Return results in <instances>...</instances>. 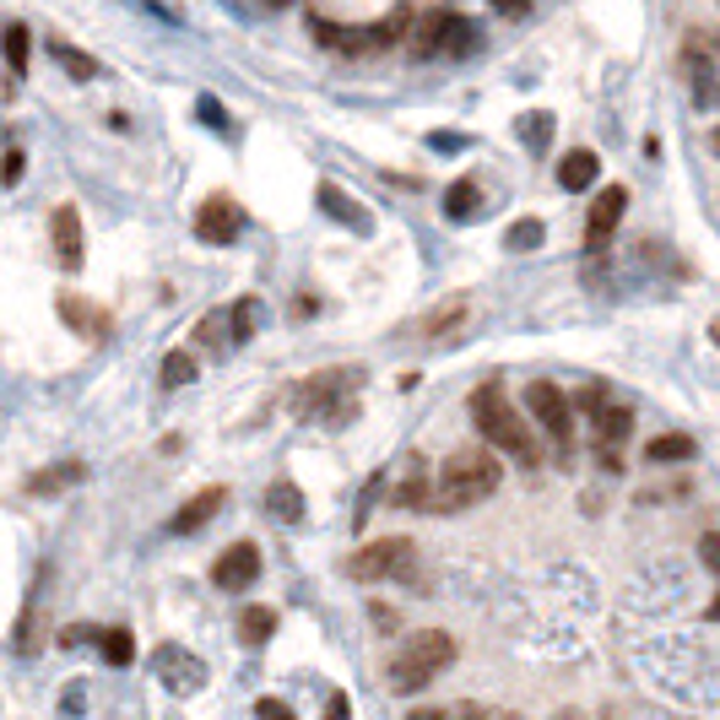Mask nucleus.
<instances>
[{
    "label": "nucleus",
    "instance_id": "obj_1",
    "mask_svg": "<svg viewBox=\"0 0 720 720\" xmlns=\"http://www.w3.org/2000/svg\"><path fill=\"white\" fill-rule=\"evenodd\" d=\"M471 423H477V434H482L499 456L521 460V466H536V460H542V439L531 434V423L510 406V395H504L499 380H488V385L471 391Z\"/></svg>",
    "mask_w": 720,
    "mask_h": 720
},
{
    "label": "nucleus",
    "instance_id": "obj_2",
    "mask_svg": "<svg viewBox=\"0 0 720 720\" xmlns=\"http://www.w3.org/2000/svg\"><path fill=\"white\" fill-rule=\"evenodd\" d=\"M504 482V460L493 450H456L434 477V510H471Z\"/></svg>",
    "mask_w": 720,
    "mask_h": 720
},
{
    "label": "nucleus",
    "instance_id": "obj_3",
    "mask_svg": "<svg viewBox=\"0 0 720 720\" xmlns=\"http://www.w3.org/2000/svg\"><path fill=\"white\" fill-rule=\"evenodd\" d=\"M450 661H456V640H450L445 629H423V634H412V640L391 655V672H385V677H391L395 694H412V688L434 683Z\"/></svg>",
    "mask_w": 720,
    "mask_h": 720
},
{
    "label": "nucleus",
    "instance_id": "obj_4",
    "mask_svg": "<svg viewBox=\"0 0 720 720\" xmlns=\"http://www.w3.org/2000/svg\"><path fill=\"white\" fill-rule=\"evenodd\" d=\"M347 575L363 580V586H380V580H412L417 575V542L412 536H380V542H363L347 553Z\"/></svg>",
    "mask_w": 720,
    "mask_h": 720
},
{
    "label": "nucleus",
    "instance_id": "obj_5",
    "mask_svg": "<svg viewBox=\"0 0 720 720\" xmlns=\"http://www.w3.org/2000/svg\"><path fill=\"white\" fill-rule=\"evenodd\" d=\"M352 391H358V369H326V374H315V380H304V385H293V406L304 412V417H336V423H347L358 406H352Z\"/></svg>",
    "mask_w": 720,
    "mask_h": 720
},
{
    "label": "nucleus",
    "instance_id": "obj_6",
    "mask_svg": "<svg viewBox=\"0 0 720 720\" xmlns=\"http://www.w3.org/2000/svg\"><path fill=\"white\" fill-rule=\"evenodd\" d=\"M525 412L536 417V428L553 439L558 456L575 450V412H569V395L558 391L553 380H531V385H525Z\"/></svg>",
    "mask_w": 720,
    "mask_h": 720
},
{
    "label": "nucleus",
    "instance_id": "obj_7",
    "mask_svg": "<svg viewBox=\"0 0 720 720\" xmlns=\"http://www.w3.org/2000/svg\"><path fill=\"white\" fill-rule=\"evenodd\" d=\"M152 672H157V677H163V688H168V694H179V699H190L200 683H206L200 655H190L185 645H157V655H152Z\"/></svg>",
    "mask_w": 720,
    "mask_h": 720
},
{
    "label": "nucleus",
    "instance_id": "obj_8",
    "mask_svg": "<svg viewBox=\"0 0 720 720\" xmlns=\"http://www.w3.org/2000/svg\"><path fill=\"white\" fill-rule=\"evenodd\" d=\"M629 434H634V412H629V406H601V412L590 417V439H596V450H601V460H607L612 471L623 466Z\"/></svg>",
    "mask_w": 720,
    "mask_h": 720
},
{
    "label": "nucleus",
    "instance_id": "obj_9",
    "mask_svg": "<svg viewBox=\"0 0 720 720\" xmlns=\"http://www.w3.org/2000/svg\"><path fill=\"white\" fill-rule=\"evenodd\" d=\"M239 228H244V211H239V200L233 196H206L200 200V211H196L200 244H233Z\"/></svg>",
    "mask_w": 720,
    "mask_h": 720
},
{
    "label": "nucleus",
    "instance_id": "obj_10",
    "mask_svg": "<svg viewBox=\"0 0 720 720\" xmlns=\"http://www.w3.org/2000/svg\"><path fill=\"white\" fill-rule=\"evenodd\" d=\"M255 580H261V547L255 542H233L211 564V586L217 590H244V586H255Z\"/></svg>",
    "mask_w": 720,
    "mask_h": 720
},
{
    "label": "nucleus",
    "instance_id": "obj_11",
    "mask_svg": "<svg viewBox=\"0 0 720 720\" xmlns=\"http://www.w3.org/2000/svg\"><path fill=\"white\" fill-rule=\"evenodd\" d=\"M623 206H629V190H623V185H601V190L590 196V217H586V244L590 250H607L612 228L623 222Z\"/></svg>",
    "mask_w": 720,
    "mask_h": 720
},
{
    "label": "nucleus",
    "instance_id": "obj_12",
    "mask_svg": "<svg viewBox=\"0 0 720 720\" xmlns=\"http://www.w3.org/2000/svg\"><path fill=\"white\" fill-rule=\"evenodd\" d=\"M50 244H55V261L76 271V265L87 261V250H81V217H76V206H55V217H50Z\"/></svg>",
    "mask_w": 720,
    "mask_h": 720
},
{
    "label": "nucleus",
    "instance_id": "obj_13",
    "mask_svg": "<svg viewBox=\"0 0 720 720\" xmlns=\"http://www.w3.org/2000/svg\"><path fill=\"white\" fill-rule=\"evenodd\" d=\"M61 320H66L76 336H87V341H103V336H109V309L87 304L81 293H61Z\"/></svg>",
    "mask_w": 720,
    "mask_h": 720
},
{
    "label": "nucleus",
    "instance_id": "obj_14",
    "mask_svg": "<svg viewBox=\"0 0 720 720\" xmlns=\"http://www.w3.org/2000/svg\"><path fill=\"white\" fill-rule=\"evenodd\" d=\"M450 28H456V11H428V17H417V22H412V55H417V61L439 55V50L450 44Z\"/></svg>",
    "mask_w": 720,
    "mask_h": 720
},
{
    "label": "nucleus",
    "instance_id": "obj_15",
    "mask_svg": "<svg viewBox=\"0 0 720 720\" xmlns=\"http://www.w3.org/2000/svg\"><path fill=\"white\" fill-rule=\"evenodd\" d=\"M395 504L401 510H434V477H428V460L412 456L406 460V477L395 488Z\"/></svg>",
    "mask_w": 720,
    "mask_h": 720
},
{
    "label": "nucleus",
    "instance_id": "obj_16",
    "mask_svg": "<svg viewBox=\"0 0 720 720\" xmlns=\"http://www.w3.org/2000/svg\"><path fill=\"white\" fill-rule=\"evenodd\" d=\"M222 504H228V488H200L196 499H190V504H185V510L168 521V531H174V536H190V531H200V525L211 521Z\"/></svg>",
    "mask_w": 720,
    "mask_h": 720
},
{
    "label": "nucleus",
    "instance_id": "obj_17",
    "mask_svg": "<svg viewBox=\"0 0 720 720\" xmlns=\"http://www.w3.org/2000/svg\"><path fill=\"white\" fill-rule=\"evenodd\" d=\"M596 174H601V157H596V152H586V146L564 152V163H558V185H564V190H575V196L596 185Z\"/></svg>",
    "mask_w": 720,
    "mask_h": 720
},
{
    "label": "nucleus",
    "instance_id": "obj_18",
    "mask_svg": "<svg viewBox=\"0 0 720 720\" xmlns=\"http://www.w3.org/2000/svg\"><path fill=\"white\" fill-rule=\"evenodd\" d=\"M315 28V39L320 44H330V50H347V55H363V50H374V33L369 28H341V22H309Z\"/></svg>",
    "mask_w": 720,
    "mask_h": 720
},
{
    "label": "nucleus",
    "instance_id": "obj_19",
    "mask_svg": "<svg viewBox=\"0 0 720 720\" xmlns=\"http://www.w3.org/2000/svg\"><path fill=\"white\" fill-rule=\"evenodd\" d=\"M87 477V466L81 460H61V466H50V471H39V477H28V493L33 499H50V493H66Z\"/></svg>",
    "mask_w": 720,
    "mask_h": 720
},
{
    "label": "nucleus",
    "instance_id": "obj_20",
    "mask_svg": "<svg viewBox=\"0 0 720 720\" xmlns=\"http://www.w3.org/2000/svg\"><path fill=\"white\" fill-rule=\"evenodd\" d=\"M320 211H326V217H341V222H347V228H358V233H369V228H374V222H369V211H363V206H352V196H347L341 185H320Z\"/></svg>",
    "mask_w": 720,
    "mask_h": 720
},
{
    "label": "nucleus",
    "instance_id": "obj_21",
    "mask_svg": "<svg viewBox=\"0 0 720 720\" xmlns=\"http://www.w3.org/2000/svg\"><path fill=\"white\" fill-rule=\"evenodd\" d=\"M0 55H6L11 76H28V61H33V39H28V28H22V22H6V28H0Z\"/></svg>",
    "mask_w": 720,
    "mask_h": 720
},
{
    "label": "nucleus",
    "instance_id": "obj_22",
    "mask_svg": "<svg viewBox=\"0 0 720 720\" xmlns=\"http://www.w3.org/2000/svg\"><path fill=\"white\" fill-rule=\"evenodd\" d=\"M477 211H482V190H477L471 179H456L450 196H445V217H450V222H471Z\"/></svg>",
    "mask_w": 720,
    "mask_h": 720
},
{
    "label": "nucleus",
    "instance_id": "obj_23",
    "mask_svg": "<svg viewBox=\"0 0 720 720\" xmlns=\"http://www.w3.org/2000/svg\"><path fill=\"white\" fill-rule=\"evenodd\" d=\"M271 634H276V612L271 607H244L239 612V640L244 645H265Z\"/></svg>",
    "mask_w": 720,
    "mask_h": 720
},
{
    "label": "nucleus",
    "instance_id": "obj_24",
    "mask_svg": "<svg viewBox=\"0 0 720 720\" xmlns=\"http://www.w3.org/2000/svg\"><path fill=\"white\" fill-rule=\"evenodd\" d=\"M265 510H271L276 521H304V493H298L293 482H271V493H265Z\"/></svg>",
    "mask_w": 720,
    "mask_h": 720
},
{
    "label": "nucleus",
    "instance_id": "obj_25",
    "mask_svg": "<svg viewBox=\"0 0 720 720\" xmlns=\"http://www.w3.org/2000/svg\"><path fill=\"white\" fill-rule=\"evenodd\" d=\"M412 22H417V17H412V6H395L385 22H374V28H369V33H374V50H391V44H401V39L412 33Z\"/></svg>",
    "mask_w": 720,
    "mask_h": 720
},
{
    "label": "nucleus",
    "instance_id": "obj_26",
    "mask_svg": "<svg viewBox=\"0 0 720 720\" xmlns=\"http://www.w3.org/2000/svg\"><path fill=\"white\" fill-rule=\"evenodd\" d=\"M50 55H55V61L66 66V76H76V81H92V76H98V61H92L87 50L66 44V39H55V44H50Z\"/></svg>",
    "mask_w": 720,
    "mask_h": 720
},
{
    "label": "nucleus",
    "instance_id": "obj_27",
    "mask_svg": "<svg viewBox=\"0 0 720 720\" xmlns=\"http://www.w3.org/2000/svg\"><path fill=\"white\" fill-rule=\"evenodd\" d=\"M645 460H655V466L694 460V439H688V434H661V439H651V445H645Z\"/></svg>",
    "mask_w": 720,
    "mask_h": 720
},
{
    "label": "nucleus",
    "instance_id": "obj_28",
    "mask_svg": "<svg viewBox=\"0 0 720 720\" xmlns=\"http://www.w3.org/2000/svg\"><path fill=\"white\" fill-rule=\"evenodd\" d=\"M456 326H466V298H450L445 309H434V315L423 320V336H428V341H439V336H450Z\"/></svg>",
    "mask_w": 720,
    "mask_h": 720
},
{
    "label": "nucleus",
    "instance_id": "obj_29",
    "mask_svg": "<svg viewBox=\"0 0 720 720\" xmlns=\"http://www.w3.org/2000/svg\"><path fill=\"white\" fill-rule=\"evenodd\" d=\"M98 645H103V661H114V666H131V661H135L131 629H103V634H98Z\"/></svg>",
    "mask_w": 720,
    "mask_h": 720
},
{
    "label": "nucleus",
    "instance_id": "obj_30",
    "mask_svg": "<svg viewBox=\"0 0 720 720\" xmlns=\"http://www.w3.org/2000/svg\"><path fill=\"white\" fill-rule=\"evenodd\" d=\"M521 141L531 152H547V141H553V114H542V109L521 114Z\"/></svg>",
    "mask_w": 720,
    "mask_h": 720
},
{
    "label": "nucleus",
    "instance_id": "obj_31",
    "mask_svg": "<svg viewBox=\"0 0 720 720\" xmlns=\"http://www.w3.org/2000/svg\"><path fill=\"white\" fill-rule=\"evenodd\" d=\"M261 315H265V304L261 298H239V304H233V309H228V320H233V336H239V341H250V336H255V326H261Z\"/></svg>",
    "mask_w": 720,
    "mask_h": 720
},
{
    "label": "nucleus",
    "instance_id": "obj_32",
    "mask_svg": "<svg viewBox=\"0 0 720 720\" xmlns=\"http://www.w3.org/2000/svg\"><path fill=\"white\" fill-rule=\"evenodd\" d=\"M190 380H196V358H190V352H168V358H163V385L179 391V385H190Z\"/></svg>",
    "mask_w": 720,
    "mask_h": 720
},
{
    "label": "nucleus",
    "instance_id": "obj_33",
    "mask_svg": "<svg viewBox=\"0 0 720 720\" xmlns=\"http://www.w3.org/2000/svg\"><path fill=\"white\" fill-rule=\"evenodd\" d=\"M542 233H547V228H542V222H536V217H521V222H510V233H504V244H510V250H536V244H542Z\"/></svg>",
    "mask_w": 720,
    "mask_h": 720
},
{
    "label": "nucleus",
    "instance_id": "obj_34",
    "mask_svg": "<svg viewBox=\"0 0 720 720\" xmlns=\"http://www.w3.org/2000/svg\"><path fill=\"white\" fill-rule=\"evenodd\" d=\"M22 157H28L22 146H6V157H0V185H17V179H22Z\"/></svg>",
    "mask_w": 720,
    "mask_h": 720
},
{
    "label": "nucleus",
    "instance_id": "obj_35",
    "mask_svg": "<svg viewBox=\"0 0 720 720\" xmlns=\"http://www.w3.org/2000/svg\"><path fill=\"white\" fill-rule=\"evenodd\" d=\"M601 406H607V385L596 380V385H586V391H580V412H586V417H596Z\"/></svg>",
    "mask_w": 720,
    "mask_h": 720
},
{
    "label": "nucleus",
    "instance_id": "obj_36",
    "mask_svg": "<svg viewBox=\"0 0 720 720\" xmlns=\"http://www.w3.org/2000/svg\"><path fill=\"white\" fill-rule=\"evenodd\" d=\"M699 558H705V564H710V569L720 575V531H710V536L699 542Z\"/></svg>",
    "mask_w": 720,
    "mask_h": 720
},
{
    "label": "nucleus",
    "instance_id": "obj_37",
    "mask_svg": "<svg viewBox=\"0 0 720 720\" xmlns=\"http://www.w3.org/2000/svg\"><path fill=\"white\" fill-rule=\"evenodd\" d=\"M196 114H206V126H217V131L228 126V120H222V103H217V98H200V103H196Z\"/></svg>",
    "mask_w": 720,
    "mask_h": 720
},
{
    "label": "nucleus",
    "instance_id": "obj_38",
    "mask_svg": "<svg viewBox=\"0 0 720 720\" xmlns=\"http://www.w3.org/2000/svg\"><path fill=\"white\" fill-rule=\"evenodd\" d=\"M255 716H271V720H293V705H282V699H261V705H255Z\"/></svg>",
    "mask_w": 720,
    "mask_h": 720
},
{
    "label": "nucleus",
    "instance_id": "obj_39",
    "mask_svg": "<svg viewBox=\"0 0 720 720\" xmlns=\"http://www.w3.org/2000/svg\"><path fill=\"white\" fill-rule=\"evenodd\" d=\"M499 11H525V0H493Z\"/></svg>",
    "mask_w": 720,
    "mask_h": 720
},
{
    "label": "nucleus",
    "instance_id": "obj_40",
    "mask_svg": "<svg viewBox=\"0 0 720 720\" xmlns=\"http://www.w3.org/2000/svg\"><path fill=\"white\" fill-rule=\"evenodd\" d=\"M705 618H710V623H720V596L710 601V607H705Z\"/></svg>",
    "mask_w": 720,
    "mask_h": 720
},
{
    "label": "nucleus",
    "instance_id": "obj_41",
    "mask_svg": "<svg viewBox=\"0 0 720 720\" xmlns=\"http://www.w3.org/2000/svg\"><path fill=\"white\" fill-rule=\"evenodd\" d=\"M710 336H716V347H720V320H716V326H710Z\"/></svg>",
    "mask_w": 720,
    "mask_h": 720
},
{
    "label": "nucleus",
    "instance_id": "obj_42",
    "mask_svg": "<svg viewBox=\"0 0 720 720\" xmlns=\"http://www.w3.org/2000/svg\"><path fill=\"white\" fill-rule=\"evenodd\" d=\"M265 6H287V0H265Z\"/></svg>",
    "mask_w": 720,
    "mask_h": 720
},
{
    "label": "nucleus",
    "instance_id": "obj_43",
    "mask_svg": "<svg viewBox=\"0 0 720 720\" xmlns=\"http://www.w3.org/2000/svg\"><path fill=\"white\" fill-rule=\"evenodd\" d=\"M716 152H720V131H716Z\"/></svg>",
    "mask_w": 720,
    "mask_h": 720
},
{
    "label": "nucleus",
    "instance_id": "obj_44",
    "mask_svg": "<svg viewBox=\"0 0 720 720\" xmlns=\"http://www.w3.org/2000/svg\"><path fill=\"white\" fill-rule=\"evenodd\" d=\"M716 50H720V39H716Z\"/></svg>",
    "mask_w": 720,
    "mask_h": 720
}]
</instances>
